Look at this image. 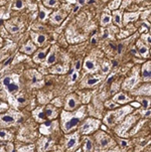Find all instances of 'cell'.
Returning a JSON list of instances; mask_svg holds the SVG:
<instances>
[{"label":"cell","mask_w":151,"mask_h":152,"mask_svg":"<svg viewBox=\"0 0 151 152\" xmlns=\"http://www.w3.org/2000/svg\"><path fill=\"white\" fill-rule=\"evenodd\" d=\"M10 78L9 77H7V78H5L4 80H3V85L5 86V87H8L9 85H10Z\"/></svg>","instance_id":"1f68e13d"},{"label":"cell","mask_w":151,"mask_h":152,"mask_svg":"<svg viewBox=\"0 0 151 152\" xmlns=\"http://www.w3.org/2000/svg\"><path fill=\"white\" fill-rule=\"evenodd\" d=\"M43 4L46 6H48V7H54L56 5H58V1H56V0H48V1H42Z\"/></svg>","instance_id":"603a6c76"},{"label":"cell","mask_w":151,"mask_h":152,"mask_svg":"<svg viewBox=\"0 0 151 152\" xmlns=\"http://www.w3.org/2000/svg\"><path fill=\"white\" fill-rule=\"evenodd\" d=\"M114 101L118 102L119 104H125V103H127V102H130L131 99L124 93H119L114 97Z\"/></svg>","instance_id":"ba28073f"},{"label":"cell","mask_w":151,"mask_h":152,"mask_svg":"<svg viewBox=\"0 0 151 152\" xmlns=\"http://www.w3.org/2000/svg\"><path fill=\"white\" fill-rule=\"evenodd\" d=\"M120 143H121V147H125L127 145V141H124L122 139H120Z\"/></svg>","instance_id":"f35d334b"},{"label":"cell","mask_w":151,"mask_h":152,"mask_svg":"<svg viewBox=\"0 0 151 152\" xmlns=\"http://www.w3.org/2000/svg\"><path fill=\"white\" fill-rule=\"evenodd\" d=\"M45 114H46V116L47 118H50V119L57 117V111H56V109L52 106H47V109L45 111Z\"/></svg>","instance_id":"30bf717a"},{"label":"cell","mask_w":151,"mask_h":152,"mask_svg":"<svg viewBox=\"0 0 151 152\" xmlns=\"http://www.w3.org/2000/svg\"><path fill=\"white\" fill-rule=\"evenodd\" d=\"M111 16L109 15V14H107V13H104L103 15H102V19H101V23L102 25H107V24H109L111 22Z\"/></svg>","instance_id":"d6986e66"},{"label":"cell","mask_w":151,"mask_h":152,"mask_svg":"<svg viewBox=\"0 0 151 152\" xmlns=\"http://www.w3.org/2000/svg\"><path fill=\"white\" fill-rule=\"evenodd\" d=\"M7 89H8V91L9 92H16V91H18V86L15 84V83H10V85L7 87Z\"/></svg>","instance_id":"d4e9b609"},{"label":"cell","mask_w":151,"mask_h":152,"mask_svg":"<svg viewBox=\"0 0 151 152\" xmlns=\"http://www.w3.org/2000/svg\"><path fill=\"white\" fill-rule=\"evenodd\" d=\"M100 78H98V77H96V78H90V79H88L87 81H86V86H88V87H91V86H94V85H97L98 83L100 82Z\"/></svg>","instance_id":"ac0fdd59"},{"label":"cell","mask_w":151,"mask_h":152,"mask_svg":"<svg viewBox=\"0 0 151 152\" xmlns=\"http://www.w3.org/2000/svg\"><path fill=\"white\" fill-rule=\"evenodd\" d=\"M108 71H109V66H108L107 64H105L104 67H103V73L106 74V73H108Z\"/></svg>","instance_id":"8d00e7d4"},{"label":"cell","mask_w":151,"mask_h":152,"mask_svg":"<svg viewBox=\"0 0 151 152\" xmlns=\"http://www.w3.org/2000/svg\"><path fill=\"white\" fill-rule=\"evenodd\" d=\"M51 71L55 73V74H60V73L64 71V68L61 66H57V67H55V69L51 70Z\"/></svg>","instance_id":"83f0119b"},{"label":"cell","mask_w":151,"mask_h":152,"mask_svg":"<svg viewBox=\"0 0 151 152\" xmlns=\"http://www.w3.org/2000/svg\"><path fill=\"white\" fill-rule=\"evenodd\" d=\"M137 81H138L137 74H135L132 78H130L129 80H126V82H125V84H124V88H127V89H131V88H133V87L137 84Z\"/></svg>","instance_id":"9c48e42d"},{"label":"cell","mask_w":151,"mask_h":152,"mask_svg":"<svg viewBox=\"0 0 151 152\" xmlns=\"http://www.w3.org/2000/svg\"><path fill=\"white\" fill-rule=\"evenodd\" d=\"M6 132L5 131H3V130H1L0 131V138H2V139H4V138H6Z\"/></svg>","instance_id":"d590c367"},{"label":"cell","mask_w":151,"mask_h":152,"mask_svg":"<svg viewBox=\"0 0 151 152\" xmlns=\"http://www.w3.org/2000/svg\"><path fill=\"white\" fill-rule=\"evenodd\" d=\"M49 11H46V10H43L42 8L40 9V12H39V18L41 19V20H43V19H46V17H47V13Z\"/></svg>","instance_id":"f1b7e54d"},{"label":"cell","mask_w":151,"mask_h":152,"mask_svg":"<svg viewBox=\"0 0 151 152\" xmlns=\"http://www.w3.org/2000/svg\"><path fill=\"white\" fill-rule=\"evenodd\" d=\"M96 42H97V38H96V37H93V38H92V43H96Z\"/></svg>","instance_id":"bcb514c9"},{"label":"cell","mask_w":151,"mask_h":152,"mask_svg":"<svg viewBox=\"0 0 151 152\" xmlns=\"http://www.w3.org/2000/svg\"><path fill=\"white\" fill-rule=\"evenodd\" d=\"M146 40H147V42H148L149 44H151V37L149 36V35H148V36L146 37Z\"/></svg>","instance_id":"ee69618b"},{"label":"cell","mask_w":151,"mask_h":152,"mask_svg":"<svg viewBox=\"0 0 151 152\" xmlns=\"http://www.w3.org/2000/svg\"><path fill=\"white\" fill-rule=\"evenodd\" d=\"M142 114H143V116H145V117H149L151 116V111H146V112H142Z\"/></svg>","instance_id":"74e56055"},{"label":"cell","mask_w":151,"mask_h":152,"mask_svg":"<svg viewBox=\"0 0 151 152\" xmlns=\"http://www.w3.org/2000/svg\"><path fill=\"white\" fill-rule=\"evenodd\" d=\"M137 46H138V50H139L140 55H141L142 57H144V58H147V57H148V53H149L147 47L144 46V44H142L141 41H138Z\"/></svg>","instance_id":"7c38bea8"},{"label":"cell","mask_w":151,"mask_h":152,"mask_svg":"<svg viewBox=\"0 0 151 152\" xmlns=\"http://www.w3.org/2000/svg\"><path fill=\"white\" fill-rule=\"evenodd\" d=\"M64 19V15L59 12H56L52 16H51V21L55 22V23H60Z\"/></svg>","instance_id":"5bb4252c"},{"label":"cell","mask_w":151,"mask_h":152,"mask_svg":"<svg viewBox=\"0 0 151 152\" xmlns=\"http://www.w3.org/2000/svg\"><path fill=\"white\" fill-rule=\"evenodd\" d=\"M78 105V100H77V97L75 95H70L67 98L66 100V109L67 110H75L77 108Z\"/></svg>","instance_id":"8992f818"},{"label":"cell","mask_w":151,"mask_h":152,"mask_svg":"<svg viewBox=\"0 0 151 152\" xmlns=\"http://www.w3.org/2000/svg\"><path fill=\"white\" fill-rule=\"evenodd\" d=\"M0 121L2 122V124H10L12 122H14V117L11 115H1L0 116Z\"/></svg>","instance_id":"4fadbf2b"},{"label":"cell","mask_w":151,"mask_h":152,"mask_svg":"<svg viewBox=\"0 0 151 152\" xmlns=\"http://www.w3.org/2000/svg\"><path fill=\"white\" fill-rule=\"evenodd\" d=\"M14 7H15L16 9L22 8V7H23V2H22V1H16L15 4H14Z\"/></svg>","instance_id":"f546056e"},{"label":"cell","mask_w":151,"mask_h":152,"mask_svg":"<svg viewBox=\"0 0 151 152\" xmlns=\"http://www.w3.org/2000/svg\"><path fill=\"white\" fill-rule=\"evenodd\" d=\"M125 16H126V17H129L128 19H126V22H127V21H130V20H133V19H135V17H136L137 15H135V14H133V15H129V14H126Z\"/></svg>","instance_id":"e575fe53"},{"label":"cell","mask_w":151,"mask_h":152,"mask_svg":"<svg viewBox=\"0 0 151 152\" xmlns=\"http://www.w3.org/2000/svg\"><path fill=\"white\" fill-rule=\"evenodd\" d=\"M150 127H151V125H150Z\"/></svg>","instance_id":"f907efd6"},{"label":"cell","mask_w":151,"mask_h":152,"mask_svg":"<svg viewBox=\"0 0 151 152\" xmlns=\"http://www.w3.org/2000/svg\"><path fill=\"white\" fill-rule=\"evenodd\" d=\"M130 111H131L130 107L127 106V107H124V108L120 109V110L117 111V112L110 113V114H108L107 117L105 118V123L108 124V125H113V124H115L116 122H118L121 118L124 117L125 113H129Z\"/></svg>","instance_id":"7a4b0ae2"},{"label":"cell","mask_w":151,"mask_h":152,"mask_svg":"<svg viewBox=\"0 0 151 152\" xmlns=\"http://www.w3.org/2000/svg\"><path fill=\"white\" fill-rule=\"evenodd\" d=\"M120 3H121V1H113V2H111L110 4H109V7H110V9H116L117 7H119L120 6Z\"/></svg>","instance_id":"484cf974"},{"label":"cell","mask_w":151,"mask_h":152,"mask_svg":"<svg viewBox=\"0 0 151 152\" xmlns=\"http://www.w3.org/2000/svg\"><path fill=\"white\" fill-rule=\"evenodd\" d=\"M142 78L144 81H151V62H146L142 68Z\"/></svg>","instance_id":"52a82bcc"},{"label":"cell","mask_w":151,"mask_h":152,"mask_svg":"<svg viewBox=\"0 0 151 152\" xmlns=\"http://www.w3.org/2000/svg\"><path fill=\"white\" fill-rule=\"evenodd\" d=\"M12 152H15V151H12Z\"/></svg>","instance_id":"681fc988"},{"label":"cell","mask_w":151,"mask_h":152,"mask_svg":"<svg viewBox=\"0 0 151 152\" xmlns=\"http://www.w3.org/2000/svg\"><path fill=\"white\" fill-rule=\"evenodd\" d=\"M108 34H109V32H108V30H105L104 31V34H103V37H107V36H108Z\"/></svg>","instance_id":"f6af8a7d"},{"label":"cell","mask_w":151,"mask_h":152,"mask_svg":"<svg viewBox=\"0 0 151 152\" xmlns=\"http://www.w3.org/2000/svg\"><path fill=\"white\" fill-rule=\"evenodd\" d=\"M78 77H79L78 73H77V71H74L73 75H72V82H76L77 79H78Z\"/></svg>","instance_id":"d6a6232c"},{"label":"cell","mask_w":151,"mask_h":152,"mask_svg":"<svg viewBox=\"0 0 151 152\" xmlns=\"http://www.w3.org/2000/svg\"><path fill=\"white\" fill-rule=\"evenodd\" d=\"M140 102H141V106L143 107V109H148L149 105H150V100L147 99V98H141L140 99Z\"/></svg>","instance_id":"ffe728a7"},{"label":"cell","mask_w":151,"mask_h":152,"mask_svg":"<svg viewBox=\"0 0 151 152\" xmlns=\"http://www.w3.org/2000/svg\"><path fill=\"white\" fill-rule=\"evenodd\" d=\"M84 151L85 152H92L93 151V142L90 138H87L84 145Z\"/></svg>","instance_id":"9a60e30c"},{"label":"cell","mask_w":151,"mask_h":152,"mask_svg":"<svg viewBox=\"0 0 151 152\" xmlns=\"http://www.w3.org/2000/svg\"><path fill=\"white\" fill-rule=\"evenodd\" d=\"M56 60H57L56 52H55V51H51L50 55H49L48 58H47V65H51V64H54Z\"/></svg>","instance_id":"7402d4cb"},{"label":"cell","mask_w":151,"mask_h":152,"mask_svg":"<svg viewBox=\"0 0 151 152\" xmlns=\"http://www.w3.org/2000/svg\"><path fill=\"white\" fill-rule=\"evenodd\" d=\"M81 65H82L81 60H78V61L76 62V65H75V70H77V71L81 70Z\"/></svg>","instance_id":"836d02e7"},{"label":"cell","mask_w":151,"mask_h":152,"mask_svg":"<svg viewBox=\"0 0 151 152\" xmlns=\"http://www.w3.org/2000/svg\"><path fill=\"white\" fill-rule=\"evenodd\" d=\"M46 39H47V37L45 36L43 34H38L36 37H35V40H36V43L38 44V46H41V44H43V42L46 41Z\"/></svg>","instance_id":"44dd1931"},{"label":"cell","mask_w":151,"mask_h":152,"mask_svg":"<svg viewBox=\"0 0 151 152\" xmlns=\"http://www.w3.org/2000/svg\"><path fill=\"white\" fill-rule=\"evenodd\" d=\"M78 9H79V6H76V7H75V9H74V11L77 12L78 11Z\"/></svg>","instance_id":"c3c4849f"},{"label":"cell","mask_w":151,"mask_h":152,"mask_svg":"<svg viewBox=\"0 0 151 152\" xmlns=\"http://www.w3.org/2000/svg\"><path fill=\"white\" fill-rule=\"evenodd\" d=\"M106 107H108L109 109H116V108H118V107H119V105H118V104H116V103H114V102L108 101V102L106 103Z\"/></svg>","instance_id":"4316f807"},{"label":"cell","mask_w":151,"mask_h":152,"mask_svg":"<svg viewBox=\"0 0 151 152\" xmlns=\"http://www.w3.org/2000/svg\"><path fill=\"white\" fill-rule=\"evenodd\" d=\"M99 124H100V122L98 120L89 118L81 125L80 130H81V132L83 134H90V133H92L95 130L98 129Z\"/></svg>","instance_id":"3957f363"},{"label":"cell","mask_w":151,"mask_h":152,"mask_svg":"<svg viewBox=\"0 0 151 152\" xmlns=\"http://www.w3.org/2000/svg\"><path fill=\"white\" fill-rule=\"evenodd\" d=\"M84 67H85V69H86V70H92L96 68V64L94 62L93 59H86V61H85V66H84Z\"/></svg>","instance_id":"2e32d148"},{"label":"cell","mask_w":151,"mask_h":152,"mask_svg":"<svg viewBox=\"0 0 151 152\" xmlns=\"http://www.w3.org/2000/svg\"><path fill=\"white\" fill-rule=\"evenodd\" d=\"M85 117V107H82L81 109L73 114L64 113L61 115V128L64 132L68 133L70 132L73 129L77 127V125L81 122V120Z\"/></svg>","instance_id":"6da1fadb"},{"label":"cell","mask_w":151,"mask_h":152,"mask_svg":"<svg viewBox=\"0 0 151 152\" xmlns=\"http://www.w3.org/2000/svg\"><path fill=\"white\" fill-rule=\"evenodd\" d=\"M11 59H8V60H7V61H5V62H4V66H6V65H8V64H9V62L11 61Z\"/></svg>","instance_id":"7dc6e473"},{"label":"cell","mask_w":151,"mask_h":152,"mask_svg":"<svg viewBox=\"0 0 151 152\" xmlns=\"http://www.w3.org/2000/svg\"><path fill=\"white\" fill-rule=\"evenodd\" d=\"M9 29H10L11 32H17V31L19 30V27H18L17 25H11V26L9 27Z\"/></svg>","instance_id":"4dcf8cb0"},{"label":"cell","mask_w":151,"mask_h":152,"mask_svg":"<svg viewBox=\"0 0 151 152\" xmlns=\"http://www.w3.org/2000/svg\"><path fill=\"white\" fill-rule=\"evenodd\" d=\"M97 140H98V143L100 145L101 148H107L110 144H111V139L109 136H107L104 133H100L97 135Z\"/></svg>","instance_id":"277c9868"},{"label":"cell","mask_w":151,"mask_h":152,"mask_svg":"<svg viewBox=\"0 0 151 152\" xmlns=\"http://www.w3.org/2000/svg\"><path fill=\"white\" fill-rule=\"evenodd\" d=\"M79 139H80L79 133H74L73 135H70V137L68 138V141H67V148H68L69 150L75 149L76 146L78 145Z\"/></svg>","instance_id":"5b68a950"},{"label":"cell","mask_w":151,"mask_h":152,"mask_svg":"<svg viewBox=\"0 0 151 152\" xmlns=\"http://www.w3.org/2000/svg\"><path fill=\"white\" fill-rule=\"evenodd\" d=\"M50 125H51V123H50V122H48V121H47V122H46V123L43 124V126H46V127H49Z\"/></svg>","instance_id":"7bdbcfd3"},{"label":"cell","mask_w":151,"mask_h":152,"mask_svg":"<svg viewBox=\"0 0 151 152\" xmlns=\"http://www.w3.org/2000/svg\"><path fill=\"white\" fill-rule=\"evenodd\" d=\"M131 52H132L133 55H135V56H138V53H137V49H136V47H132V49H131Z\"/></svg>","instance_id":"ab89813d"},{"label":"cell","mask_w":151,"mask_h":152,"mask_svg":"<svg viewBox=\"0 0 151 152\" xmlns=\"http://www.w3.org/2000/svg\"><path fill=\"white\" fill-rule=\"evenodd\" d=\"M114 21L117 25L121 24V13L120 12H115L114 13Z\"/></svg>","instance_id":"cb8c5ba5"},{"label":"cell","mask_w":151,"mask_h":152,"mask_svg":"<svg viewBox=\"0 0 151 152\" xmlns=\"http://www.w3.org/2000/svg\"><path fill=\"white\" fill-rule=\"evenodd\" d=\"M47 49H43V50H40V51H38V53L34 57V60L37 62H40L41 60H43V59L46 58V56H47Z\"/></svg>","instance_id":"e0dca14e"},{"label":"cell","mask_w":151,"mask_h":152,"mask_svg":"<svg viewBox=\"0 0 151 152\" xmlns=\"http://www.w3.org/2000/svg\"><path fill=\"white\" fill-rule=\"evenodd\" d=\"M131 106H133V107H135V108H138V107H140V104L139 103H134V102H133V103H132V104H131Z\"/></svg>","instance_id":"b9f144b4"},{"label":"cell","mask_w":151,"mask_h":152,"mask_svg":"<svg viewBox=\"0 0 151 152\" xmlns=\"http://www.w3.org/2000/svg\"><path fill=\"white\" fill-rule=\"evenodd\" d=\"M17 100H18V102H19V103H24V102H25V99H24L23 97H19Z\"/></svg>","instance_id":"60d3db41"},{"label":"cell","mask_w":151,"mask_h":152,"mask_svg":"<svg viewBox=\"0 0 151 152\" xmlns=\"http://www.w3.org/2000/svg\"><path fill=\"white\" fill-rule=\"evenodd\" d=\"M34 48H35L34 46H33L30 41H28L26 44H24L23 47H21V51H22V52H25V53H27V55H30V53L33 52Z\"/></svg>","instance_id":"8fae6325"}]
</instances>
